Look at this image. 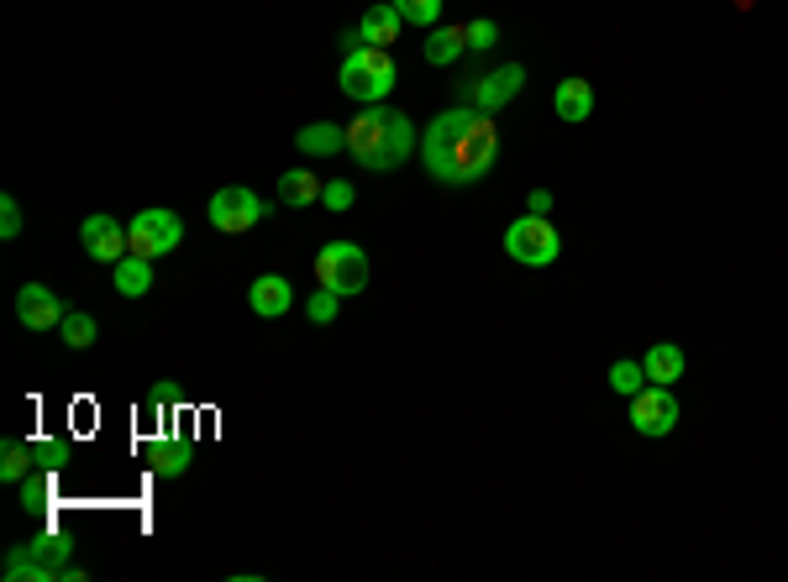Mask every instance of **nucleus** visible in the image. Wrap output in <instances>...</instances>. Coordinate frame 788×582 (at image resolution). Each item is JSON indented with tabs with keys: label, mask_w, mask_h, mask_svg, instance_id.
Instances as JSON below:
<instances>
[{
	"label": "nucleus",
	"mask_w": 788,
	"mask_h": 582,
	"mask_svg": "<svg viewBox=\"0 0 788 582\" xmlns=\"http://www.w3.org/2000/svg\"><path fill=\"white\" fill-rule=\"evenodd\" d=\"M546 205H552V195H546V189H531V216H546Z\"/></svg>",
	"instance_id": "nucleus-31"
},
{
	"label": "nucleus",
	"mask_w": 788,
	"mask_h": 582,
	"mask_svg": "<svg viewBox=\"0 0 788 582\" xmlns=\"http://www.w3.org/2000/svg\"><path fill=\"white\" fill-rule=\"evenodd\" d=\"M352 200H358V189H352L347 179H331L321 189V205H326V210H337V216H342V210H352Z\"/></svg>",
	"instance_id": "nucleus-28"
},
{
	"label": "nucleus",
	"mask_w": 788,
	"mask_h": 582,
	"mask_svg": "<svg viewBox=\"0 0 788 582\" xmlns=\"http://www.w3.org/2000/svg\"><path fill=\"white\" fill-rule=\"evenodd\" d=\"M505 252L521 268H552V262L563 258V237H557V226L546 221V216H521L505 231Z\"/></svg>",
	"instance_id": "nucleus-6"
},
{
	"label": "nucleus",
	"mask_w": 788,
	"mask_h": 582,
	"mask_svg": "<svg viewBox=\"0 0 788 582\" xmlns=\"http://www.w3.org/2000/svg\"><path fill=\"white\" fill-rule=\"evenodd\" d=\"M27 472H32V446H27V441H6V451H0V478L21 482Z\"/></svg>",
	"instance_id": "nucleus-23"
},
{
	"label": "nucleus",
	"mask_w": 788,
	"mask_h": 582,
	"mask_svg": "<svg viewBox=\"0 0 788 582\" xmlns=\"http://www.w3.org/2000/svg\"><path fill=\"white\" fill-rule=\"evenodd\" d=\"M416 147V126L395 105H368L358 121H347V153L364 163L368 174H389L400 168Z\"/></svg>",
	"instance_id": "nucleus-2"
},
{
	"label": "nucleus",
	"mask_w": 788,
	"mask_h": 582,
	"mask_svg": "<svg viewBox=\"0 0 788 582\" xmlns=\"http://www.w3.org/2000/svg\"><path fill=\"white\" fill-rule=\"evenodd\" d=\"M321 189L326 184L310 174V168H289V174H279V200L284 205H310V200H321Z\"/></svg>",
	"instance_id": "nucleus-20"
},
{
	"label": "nucleus",
	"mask_w": 788,
	"mask_h": 582,
	"mask_svg": "<svg viewBox=\"0 0 788 582\" xmlns=\"http://www.w3.org/2000/svg\"><path fill=\"white\" fill-rule=\"evenodd\" d=\"M80 247H84V252H90L95 262H105V268H116V262L132 252V247H126V226L116 221V216H84Z\"/></svg>",
	"instance_id": "nucleus-11"
},
{
	"label": "nucleus",
	"mask_w": 788,
	"mask_h": 582,
	"mask_svg": "<svg viewBox=\"0 0 788 582\" xmlns=\"http://www.w3.org/2000/svg\"><path fill=\"white\" fill-rule=\"evenodd\" d=\"M116 294H126V300H142V294H153V258H137V252H126L116 268Z\"/></svg>",
	"instance_id": "nucleus-18"
},
{
	"label": "nucleus",
	"mask_w": 788,
	"mask_h": 582,
	"mask_svg": "<svg viewBox=\"0 0 788 582\" xmlns=\"http://www.w3.org/2000/svg\"><path fill=\"white\" fill-rule=\"evenodd\" d=\"M74 545L59 536H38V541H17L6 551L0 578L6 582H84V567L69 562Z\"/></svg>",
	"instance_id": "nucleus-3"
},
{
	"label": "nucleus",
	"mask_w": 788,
	"mask_h": 582,
	"mask_svg": "<svg viewBox=\"0 0 788 582\" xmlns=\"http://www.w3.org/2000/svg\"><path fill=\"white\" fill-rule=\"evenodd\" d=\"M337 310H342V294H331V289L310 294V304H305V315H310L316 325H331V321H337Z\"/></svg>",
	"instance_id": "nucleus-26"
},
{
	"label": "nucleus",
	"mask_w": 788,
	"mask_h": 582,
	"mask_svg": "<svg viewBox=\"0 0 788 582\" xmlns=\"http://www.w3.org/2000/svg\"><path fill=\"white\" fill-rule=\"evenodd\" d=\"M147 467H153L158 478H184V472H190V451H184V446H158Z\"/></svg>",
	"instance_id": "nucleus-24"
},
{
	"label": "nucleus",
	"mask_w": 788,
	"mask_h": 582,
	"mask_svg": "<svg viewBox=\"0 0 788 582\" xmlns=\"http://www.w3.org/2000/svg\"><path fill=\"white\" fill-rule=\"evenodd\" d=\"M295 147H300L305 158H331V153L347 147V126H337V121H310V126H300Z\"/></svg>",
	"instance_id": "nucleus-14"
},
{
	"label": "nucleus",
	"mask_w": 788,
	"mask_h": 582,
	"mask_svg": "<svg viewBox=\"0 0 788 582\" xmlns=\"http://www.w3.org/2000/svg\"><path fill=\"white\" fill-rule=\"evenodd\" d=\"M337 84H342V95H352L358 105H385L389 90L400 84V69L389 59V48H352L342 59Z\"/></svg>",
	"instance_id": "nucleus-4"
},
{
	"label": "nucleus",
	"mask_w": 788,
	"mask_h": 582,
	"mask_svg": "<svg viewBox=\"0 0 788 582\" xmlns=\"http://www.w3.org/2000/svg\"><path fill=\"white\" fill-rule=\"evenodd\" d=\"M180 241H184V221L174 210H163V205H147V210H137V216L126 221V247H132L137 258L158 262L163 252H174Z\"/></svg>",
	"instance_id": "nucleus-7"
},
{
	"label": "nucleus",
	"mask_w": 788,
	"mask_h": 582,
	"mask_svg": "<svg viewBox=\"0 0 788 582\" xmlns=\"http://www.w3.org/2000/svg\"><path fill=\"white\" fill-rule=\"evenodd\" d=\"M463 53H468V21L463 27H458V21H452V27H437V32L426 38V63H437V69H442V63H458Z\"/></svg>",
	"instance_id": "nucleus-19"
},
{
	"label": "nucleus",
	"mask_w": 788,
	"mask_h": 582,
	"mask_svg": "<svg viewBox=\"0 0 788 582\" xmlns=\"http://www.w3.org/2000/svg\"><path fill=\"white\" fill-rule=\"evenodd\" d=\"M610 388H615V394H621V399H636V394H642V388H647V367H642V362H610Z\"/></svg>",
	"instance_id": "nucleus-22"
},
{
	"label": "nucleus",
	"mask_w": 788,
	"mask_h": 582,
	"mask_svg": "<svg viewBox=\"0 0 788 582\" xmlns=\"http://www.w3.org/2000/svg\"><path fill=\"white\" fill-rule=\"evenodd\" d=\"M63 300L48 289V283H21L17 289V321L27 325V331H53V325H63Z\"/></svg>",
	"instance_id": "nucleus-12"
},
{
	"label": "nucleus",
	"mask_w": 788,
	"mask_h": 582,
	"mask_svg": "<svg viewBox=\"0 0 788 582\" xmlns=\"http://www.w3.org/2000/svg\"><path fill=\"white\" fill-rule=\"evenodd\" d=\"M395 6L410 27H437V17H442V0H395Z\"/></svg>",
	"instance_id": "nucleus-25"
},
{
	"label": "nucleus",
	"mask_w": 788,
	"mask_h": 582,
	"mask_svg": "<svg viewBox=\"0 0 788 582\" xmlns=\"http://www.w3.org/2000/svg\"><path fill=\"white\" fill-rule=\"evenodd\" d=\"M631 425H636V436H652V441L673 436V430H678V399H673V388L647 383V388L631 399Z\"/></svg>",
	"instance_id": "nucleus-9"
},
{
	"label": "nucleus",
	"mask_w": 788,
	"mask_h": 582,
	"mask_svg": "<svg viewBox=\"0 0 788 582\" xmlns=\"http://www.w3.org/2000/svg\"><path fill=\"white\" fill-rule=\"evenodd\" d=\"M552 111H557L567 126L589 121V116H594V84H589V80H563V84H557V95H552Z\"/></svg>",
	"instance_id": "nucleus-15"
},
{
	"label": "nucleus",
	"mask_w": 788,
	"mask_h": 582,
	"mask_svg": "<svg viewBox=\"0 0 788 582\" xmlns=\"http://www.w3.org/2000/svg\"><path fill=\"white\" fill-rule=\"evenodd\" d=\"M500 158V126L479 105H452L421 132V163L437 184L468 189V184L489 179V168Z\"/></svg>",
	"instance_id": "nucleus-1"
},
{
	"label": "nucleus",
	"mask_w": 788,
	"mask_h": 582,
	"mask_svg": "<svg viewBox=\"0 0 788 582\" xmlns=\"http://www.w3.org/2000/svg\"><path fill=\"white\" fill-rule=\"evenodd\" d=\"M316 279H321V289H331V294H364L368 289V252L358 247V241H326L321 252H316Z\"/></svg>",
	"instance_id": "nucleus-5"
},
{
	"label": "nucleus",
	"mask_w": 788,
	"mask_h": 582,
	"mask_svg": "<svg viewBox=\"0 0 788 582\" xmlns=\"http://www.w3.org/2000/svg\"><path fill=\"white\" fill-rule=\"evenodd\" d=\"M205 216H211V226H216V231H226V237H243V231H253V226L268 216V200H263V195H253V189H243V184H232V189H216V195H211Z\"/></svg>",
	"instance_id": "nucleus-8"
},
{
	"label": "nucleus",
	"mask_w": 788,
	"mask_h": 582,
	"mask_svg": "<svg viewBox=\"0 0 788 582\" xmlns=\"http://www.w3.org/2000/svg\"><path fill=\"white\" fill-rule=\"evenodd\" d=\"M494 42H500V27H494L489 17H473V21H468V48H473V53H489Z\"/></svg>",
	"instance_id": "nucleus-27"
},
{
	"label": "nucleus",
	"mask_w": 788,
	"mask_h": 582,
	"mask_svg": "<svg viewBox=\"0 0 788 582\" xmlns=\"http://www.w3.org/2000/svg\"><path fill=\"white\" fill-rule=\"evenodd\" d=\"M400 27H405V17H400V6H395V0L373 6V11L358 21V32H364V48H389V42L400 38Z\"/></svg>",
	"instance_id": "nucleus-17"
},
{
	"label": "nucleus",
	"mask_w": 788,
	"mask_h": 582,
	"mask_svg": "<svg viewBox=\"0 0 788 582\" xmlns=\"http://www.w3.org/2000/svg\"><path fill=\"white\" fill-rule=\"evenodd\" d=\"M642 367H647V383H663V388H673V383L684 378L688 357H684V346L657 342V346H647V357H642Z\"/></svg>",
	"instance_id": "nucleus-16"
},
{
	"label": "nucleus",
	"mask_w": 788,
	"mask_h": 582,
	"mask_svg": "<svg viewBox=\"0 0 788 582\" xmlns=\"http://www.w3.org/2000/svg\"><path fill=\"white\" fill-rule=\"evenodd\" d=\"M59 331H63V346H74V352H90V346H95V336H101V325H95V315H90V310H69Z\"/></svg>",
	"instance_id": "nucleus-21"
},
{
	"label": "nucleus",
	"mask_w": 788,
	"mask_h": 582,
	"mask_svg": "<svg viewBox=\"0 0 788 582\" xmlns=\"http://www.w3.org/2000/svg\"><path fill=\"white\" fill-rule=\"evenodd\" d=\"M0 237H6V241L21 237V205H17V195H6V200H0Z\"/></svg>",
	"instance_id": "nucleus-29"
},
{
	"label": "nucleus",
	"mask_w": 788,
	"mask_h": 582,
	"mask_svg": "<svg viewBox=\"0 0 788 582\" xmlns=\"http://www.w3.org/2000/svg\"><path fill=\"white\" fill-rule=\"evenodd\" d=\"M247 304H253V315H263V321H279V315H289V304H295V289H289L284 273H263L247 289Z\"/></svg>",
	"instance_id": "nucleus-13"
},
{
	"label": "nucleus",
	"mask_w": 788,
	"mask_h": 582,
	"mask_svg": "<svg viewBox=\"0 0 788 582\" xmlns=\"http://www.w3.org/2000/svg\"><path fill=\"white\" fill-rule=\"evenodd\" d=\"M521 84H525V69L521 63H500L494 74H479V80L468 84V105H479V111H505L515 95H521Z\"/></svg>",
	"instance_id": "nucleus-10"
},
{
	"label": "nucleus",
	"mask_w": 788,
	"mask_h": 582,
	"mask_svg": "<svg viewBox=\"0 0 788 582\" xmlns=\"http://www.w3.org/2000/svg\"><path fill=\"white\" fill-rule=\"evenodd\" d=\"M48 499V478H21V509H38Z\"/></svg>",
	"instance_id": "nucleus-30"
}]
</instances>
